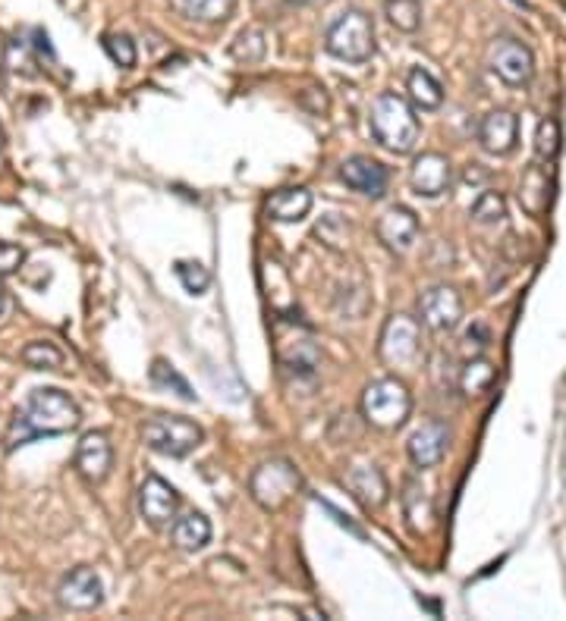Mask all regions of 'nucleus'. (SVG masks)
Instances as JSON below:
<instances>
[{
    "instance_id": "nucleus-1",
    "label": "nucleus",
    "mask_w": 566,
    "mask_h": 621,
    "mask_svg": "<svg viewBox=\"0 0 566 621\" xmlns=\"http://www.w3.org/2000/svg\"><path fill=\"white\" fill-rule=\"evenodd\" d=\"M82 424V412L64 390H32L10 421L7 431V452H17L19 446L32 443L38 436H64Z\"/></svg>"
},
{
    "instance_id": "nucleus-2",
    "label": "nucleus",
    "mask_w": 566,
    "mask_h": 621,
    "mask_svg": "<svg viewBox=\"0 0 566 621\" xmlns=\"http://www.w3.org/2000/svg\"><path fill=\"white\" fill-rule=\"evenodd\" d=\"M369 129H372L374 141L381 148H388L390 155H412L419 145V136H422V126H419L412 103L393 91H384L372 101Z\"/></svg>"
},
{
    "instance_id": "nucleus-3",
    "label": "nucleus",
    "mask_w": 566,
    "mask_h": 621,
    "mask_svg": "<svg viewBox=\"0 0 566 621\" xmlns=\"http://www.w3.org/2000/svg\"><path fill=\"white\" fill-rule=\"evenodd\" d=\"M412 414V393L403 379L381 377L362 393V417L378 431H400Z\"/></svg>"
},
{
    "instance_id": "nucleus-4",
    "label": "nucleus",
    "mask_w": 566,
    "mask_h": 621,
    "mask_svg": "<svg viewBox=\"0 0 566 621\" xmlns=\"http://www.w3.org/2000/svg\"><path fill=\"white\" fill-rule=\"evenodd\" d=\"M324 48L343 63H365L374 57V26L362 10H347L324 32Z\"/></svg>"
},
{
    "instance_id": "nucleus-5",
    "label": "nucleus",
    "mask_w": 566,
    "mask_h": 621,
    "mask_svg": "<svg viewBox=\"0 0 566 621\" xmlns=\"http://www.w3.org/2000/svg\"><path fill=\"white\" fill-rule=\"evenodd\" d=\"M202 440H205L202 427L179 414H155L142 424V443L167 459H186L202 446Z\"/></svg>"
},
{
    "instance_id": "nucleus-6",
    "label": "nucleus",
    "mask_w": 566,
    "mask_h": 621,
    "mask_svg": "<svg viewBox=\"0 0 566 621\" xmlns=\"http://www.w3.org/2000/svg\"><path fill=\"white\" fill-rule=\"evenodd\" d=\"M302 477L300 471L293 467V462L286 459H271L252 471L248 477V493L252 500L258 502L265 512H281L283 505H290V500L300 493Z\"/></svg>"
},
{
    "instance_id": "nucleus-7",
    "label": "nucleus",
    "mask_w": 566,
    "mask_h": 621,
    "mask_svg": "<svg viewBox=\"0 0 566 621\" xmlns=\"http://www.w3.org/2000/svg\"><path fill=\"white\" fill-rule=\"evenodd\" d=\"M378 358L390 371H409L422 358V324L409 314H390L388 324L381 327L378 339Z\"/></svg>"
},
{
    "instance_id": "nucleus-8",
    "label": "nucleus",
    "mask_w": 566,
    "mask_h": 621,
    "mask_svg": "<svg viewBox=\"0 0 566 621\" xmlns=\"http://www.w3.org/2000/svg\"><path fill=\"white\" fill-rule=\"evenodd\" d=\"M488 67L495 72L504 86L523 88L529 86L531 76H535V57L531 51L516 41V38H497L488 48Z\"/></svg>"
},
{
    "instance_id": "nucleus-9",
    "label": "nucleus",
    "mask_w": 566,
    "mask_h": 621,
    "mask_svg": "<svg viewBox=\"0 0 566 621\" xmlns=\"http://www.w3.org/2000/svg\"><path fill=\"white\" fill-rule=\"evenodd\" d=\"M419 317L435 333H450L462 321V295L453 286H431L419 298Z\"/></svg>"
},
{
    "instance_id": "nucleus-10",
    "label": "nucleus",
    "mask_w": 566,
    "mask_h": 621,
    "mask_svg": "<svg viewBox=\"0 0 566 621\" xmlns=\"http://www.w3.org/2000/svg\"><path fill=\"white\" fill-rule=\"evenodd\" d=\"M101 600H105V584L95 569H86V565L64 574V581L57 586V603L72 612H91L101 605Z\"/></svg>"
},
{
    "instance_id": "nucleus-11",
    "label": "nucleus",
    "mask_w": 566,
    "mask_h": 621,
    "mask_svg": "<svg viewBox=\"0 0 566 621\" xmlns=\"http://www.w3.org/2000/svg\"><path fill=\"white\" fill-rule=\"evenodd\" d=\"M179 512V493L170 483L158 477V474H148L139 486V515L152 524V528H164L170 524Z\"/></svg>"
},
{
    "instance_id": "nucleus-12",
    "label": "nucleus",
    "mask_w": 566,
    "mask_h": 621,
    "mask_svg": "<svg viewBox=\"0 0 566 621\" xmlns=\"http://www.w3.org/2000/svg\"><path fill=\"white\" fill-rule=\"evenodd\" d=\"M374 233H378V239H381V245H384L388 252H393V255H407L409 248L416 245V239H419V217H416L409 207L393 205L378 217Z\"/></svg>"
},
{
    "instance_id": "nucleus-13",
    "label": "nucleus",
    "mask_w": 566,
    "mask_h": 621,
    "mask_svg": "<svg viewBox=\"0 0 566 621\" xmlns=\"http://www.w3.org/2000/svg\"><path fill=\"white\" fill-rule=\"evenodd\" d=\"M453 183V164L438 151H424L409 167V186L422 198H438Z\"/></svg>"
},
{
    "instance_id": "nucleus-14",
    "label": "nucleus",
    "mask_w": 566,
    "mask_h": 621,
    "mask_svg": "<svg viewBox=\"0 0 566 621\" xmlns=\"http://www.w3.org/2000/svg\"><path fill=\"white\" fill-rule=\"evenodd\" d=\"M340 179H343L353 191L365 195V198H384V191H388V183H390V172L384 164H378V160H372V157L355 155L340 164Z\"/></svg>"
},
{
    "instance_id": "nucleus-15",
    "label": "nucleus",
    "mask_w": 566,
    "mask_h": 621,
    "mask_svg": "<svg viewBox=\"0 0 566 621\" xmlns=\"http://www.w3.org/2000/svg\"><path fill=\"white\" fill-rule=\"evenodd\" d=\"M114 467V448L105 433H86L76 446V471L86 483H105L107 474Z\"/></svg>"
},
{
    "instance_id": "nucleus-16",
    "label": "nucleus",
    "mask_w": 566,
    "mask_h": 621,
    "mask_svg": "<svg viewBox=\"0 0 566 621\" xmlns=\"http://www.w3.org/2000/svg\"><path fill=\"white\" fill-rule=\"evenodd\" d=\"M447 446H450V431L443 421H428L419 431L409 436V459L419 471H428V467H438L447 455Z\"/></svg>"
},
{
    "instance_id": "nucleus-17",
    "label": "nucleus",
    "mask_w": 566,
    "mask_h": 621,
    "mask_svg": "<svg viewBox=\"0 0 566 621\" xmlns=\"http://www.w3.org/2000/svg\"><path fill=\"white\" fill-rule=\"evenodd\" d=\"M478 141L488 155L507 157L519 145V120L510 110H491L478 126Z\"/></svg>"
},
{
    "instance_id": "nucleus-18",
    "label": "nucleus",
    "mask_w": 566,
    "mask_h": 621,
    "mask_svg": "<svg viewBox=\"0 0 566 621\" xmlns=\"http://www.w3.org/2000/svg\"><path fill=\"white\" fill-rule=\"evenodd\" d=\"M343 486L353 493V500L365 509V512H378V509H384V502H388V481H384V474L378 471L374 465H353L347 471V477H343Z\"/></svg>"
},
{
    "instance_id": "nucleus-19",
    "label": "nucleus",
    "mask_w": 566,
    "mask_h": 621,
    "mask_svg": "<svg viewBox=\"0 0 566 621\" xmlns=\"http://www.w3.org/2000/svg\"><path fill=\"white\" fill-rule=\"evenodd\" d=\"M400 502H403V518H407V528L412 534H428L435 528V500L416 477L403 483Z\"/></svg>"
},
{
    "instance_id": "nucleus-20",
    "label": "nucleus",
    "mask_w": 566,
    "mask_h": 621,
    "mask_svg": "<svg viewBox=\"0 0 566 621\" xmlns=\"http://www.w3.org/2000/svg\"><path fill=\"white\" fill-rule=\"evenodd\" d=\"M312 210V191L309 189H281L267 198V217L274 224H300Z\"/></svg>"
},
{
    "instance_id": "nucleus-21",
    "label": "nucleus",
    "mask_w": 566,
    "mask_h": 621,
    "mask_svg": "<svg viewBox=\"0 0 566 621\" xmlns=\"http://www.w3.org/2000/svg\"><path fill=\"white\" fill-rule=\"evenodd\" d=\"M519 205L529 217H541L550 205V176L545 167H529L519 183Z\"/></svg>"
},
{
    "instance_id": "nucleus-22",
    "label": "nucleus",
    "mask_w": 566,
    "mask_h": 621,
    "mask_svg": "<svg viewBox=\"0 0 566 621\" xmlns=\"http://www.w3.org/2000/svg\"><path fill=\"white\" fill-rule=\"evenodd\" d=\"M174 546L183 552H198L208 546L212 540V521L202 515V512H189L174 521V531H170Z\"/></svg>"
},
{
    "instance_id": "nucleus-23",
    "label": "nucleus",
    "mask_w": 566,
    "mask_h": 621,
    "mask_svg": "<svg viewBox=\"0 0 566 621\" xmlns=\"http://www.w3.org/2000/svg\"><path fill=\"white\" fill-rule=\"evenodd\" d=\"M407 91L409 101L419 110H438L443 103V86L422 67H412L407 72Z\"/></svg>"
},
{
    "instance_id": "nucleus-24",
    "label": "nucleus",
    "mask_w": 566,
    "mask_h": 621,
    "mask_svg": "<svg viewBox=\"0 0 566 621\" xmlns=\"http://www.w3.org/2000/svg\"><path fill=\"white\" fill-rule=\"evenodd\" d=\"M236 0H170V7L177 10L179 17L193 19V22H224L233 13Z\"/></svg>"
},
{
    "instance_id": "nucleus-25",
    "label": "nucleus",
    "mask_w": 566,
    "mask_h": 621,
    "mask_svg": "<svg viewBox=\"0 0 566 621\" xmlns=\"http://www.w3.org/2000/svg\"><path fill=\"white\" fill-rule=\"evenodd\" d=\"M497 379V367L488 358H469L460 371V390L466 396H485Z\"/></svg>"
},
{
    "instance_id": "nucleus-26",
    "label": "nucleus",
    "mask_w": 566,
    "mask_h": 621,
    "mask_svg": "<svg viewBox=\"0 0 566 621\" xmlns=\"http://www.w3.org/2000/svg\"><path fill=\"white\" fill-rule=\"evenodd\" d=\"M231 53H233V60H240V63H246V67L262 63L267 53L265 32H262V29H243V32L236 34Z\"/></svg>"
},
{
    "instance_id": "nucleus-27",
    "label": "nucleus",
    "mask_w": 566,
    "mask_h": 621,
    "mask_svg": "<svg viewBox=\"0 0 566 621\" xmlns=\"http://www.w3.org/2000/svg\"><path fill=\"white\" fill-rule=\"evenodd\" d=\"M384 17L397 32H416L422 26V3L419 0H388Z\"/></svg>"
},
{
    "instance_id": "nucleus-28",
    "label": "nucleus",
    "mask_w": 566,
    "mask_h": 621,
    "mask_svg": "<svg viewBox=\"0 0 566 621\" xmlns=\"http://www.w3.org/2000/svg\"><path fill=\"white\" fill-rule=\"evenodd\" d=\"M469 217L481 226L504 224L507 220V198L500 191H481L472 210H469Z\"/></svg>"
},
{
    "instance_id": "nucleus-29",
    "label": "nucleus",
    "mask_w": 566,
    "mask_h": 621,
    "mask_svg": "<svg viewBox=\"0 0 566 621\" xmlns=\"http://www.w3.org/2000/svg\"><path fill=\"white\" fill-rule=\"evenodd\" d=\"M22 362L29 364L32 371H60L64 367V352L48 339H36L22 348Z\"/></svg>"
},
{
    "instance_id": "nucleus-30",
    "label": "nucleus",
    "mask_w": 566,
    "mask_h": 621,
    "mask_svg": "<svg viewBox=\"0 0 566 621\" xmlns=\"http://www.w3.org/2000/svg\"><path fill=\"white\" fill-rule=\"evenodd\" d=\"M560 122L557 120H541L538 122V132H535V155L541 157V160H554V157L560 155Z\"/></svg>"
},
{
    "instance_id": "nucleus-31",
    "label": "nucleus",
    "mask_w": 566,
    "mask_h": 621,
    "mask_svg": "<svg viewBox=\"0 0 566 621\" xmlns=\"http://www.w3.org/2000/svg\"><path fill=\"white\" fill-rule=\"evenodd\" d=\"M177 276L179 283H183V289L193 295H202L208 286H212V274H208V267L198 264V260H177Z\"/></svg>"
},
{
    "instance_id": "nucleus-32",
    "label": "nucleus",
    "mask_w": 566,
    "mask_h": 621,
    "mask_svg": "<svg viewBox=\"0 0 566 621\" xmlns=\"http://www.w3.org/2000/svg\"><path fill=\"white\" fill-rule=\"evenodd\" d=\"M152 383H155V386H160V390H177L179 398H186V402H195L193 386H189L186 379L179 377L177 371H174V367H170L167 362L152 364Z\"/></svg>"
},
{
    "instance_id": "nucleus-33",
    "label": "nucleus",
    "mask_w": 566,
    "mask_h": 621,
    "mask_svg": "<svg viewBox=\"0 0 566 621\" xmlns=\"http://www.w3.org/2000/svg\"><path fill=\"white\" fill-rule=\"evenodd\" d=\"M105 51L107 57L117 63V67H136V45H133V38L129 34H105Z\"/></svg>"
},
{
    "instance_id": "nucleus-34",
    "label": "nucleus",
    "mask_w": 566,
    "mask_h": 621,
    "mask_svg": "<svg viewBox=\"0 0 566 621\" xmlns=\"http://www.w3.org/2000/svg\"><path fill=\"white\" fill-rule=\"evenodd\" d=\"M26 260V252L19 245H10V241H0V276L17 274Z\"/></svg>"
},
{
    "instance_id": "nucleus-35",
    "label": "nucleus",
    "mask_w": 566,
    "mask_h": 621,
    "mask_svg": "<svg viewBox=\"0 0 566 621\" xmlns=\"http://www.w3.org/2000/svg\"><path fill=\"white\" fill-rule=\"evenodd\" d=\"M466 343H476V348H485V345H488V329L481 327V324H476V327L466 333Z\"/></svg>"
},
{
    "instance_id": "nucleus-36",
    "label": "nucleus",
    "mask_w": 566,
    "mask_h": 621,
    "mask_svg": "<svg viewBox=\"0 0 566 621\" xmlns=\"http://www.w3.org/2000/svg\"><path fill=\"white\" fill-rule=\"evenodd\" d=\"M3 141H7V136H3V126H0V151H3Z\"/></svg>"
},
{
    "instance_id": "nucleus-37",
    "label": "nucleus",
    "mask_w": 566,
    "mask_h": 621,
    "mask_svg": "<svg viewBox=\"0 0 566 621\" xmlns=\"http://www.w3.org/2000/svg\"><path fill=\"white\" fill-rule=\"evenodd\" d=\"M514 3H519V7H529V0H514Z\"/></svg>"
},
{
    "instance_id": "nucleus-38",
    "label": "nucleus",
    "mask_w": 566,
    "mask_h": 621,
    "mask_svg": "<svg viewBox=\"0 0 566 621\" xmlns=\"http://www.w3.org/2000/svg\"><path fill=\"white\" fill-rule=\"evenodd\" d=\"M0 310H3V289H0Z\"/></svg>"
},
{
    "instance_id": "nucleus-39",
    "label": "nucleus",
    "mask_w": 566,
    "mask_h": 621,
    "mask_svg": "<svg viewBox=\"0 0 566 621\" xmlns=\"http://www.w3.org/2000/svg\"><path fill=\"white\" fill-rule=\"evenodd\" d=\"M293 3H309V0H293Z\"/></svg>"
}]
</instances>
